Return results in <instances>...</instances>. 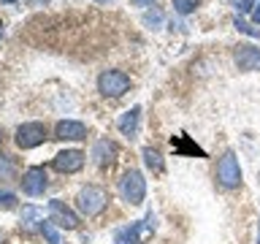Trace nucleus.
<instances>
[{
	"label": "nucleus",
	"instance_id": "f257e3e1",
	"mask_svg": "<svg viewBox=\"0 0 260 244\" xmlns=\"http://www.w3.org/2000/svg\"><path fill=\"white\" fill-rule=\"evenodd\" d=\"M119 195L122 201L130 203V206H138L146 198V179L138 168H127L119 179Z\"/></svg>",
	"mask_w": 260,
	"mask_h": 244
},
{
	"label": "nucleus",
	"instance_id": "f03ea898",
	"mask_svg": "<svg viewBox=\"0 0 260 244\" xmlns=\"http://www.w3.org/2000/svg\"><path fill=\"white\" fill-rule=\"evenodd\" d=\"M154 228H157V223H154V215L149 211L141 223H130L125 228H117L114 231V244H141L146 236L154 233Z\"/></svg>",
	"mask_w": 260,
	"mask_h": 244
},
{
	"label": "nucleus",
	"instance_id": "7ed1b4c3",
	"mask_svg": "<svg viewBox=\"0 0 260 244\" xmlns=\"http://www.w3.org/2000/svg\"><path fill=\"white\" fill-rule=\"evenodd\" d=\"M106 203H109V195H106V190H103V187H98V185L81 187L79 195H76V209H79L84 217L101 215V211L106 209Z\"/></svg>",
	"mask_w": 260,
	"mask_h": 244
},
{
	"label": "nucleus",
	"instance_id": "20e7f679",
	"mask_svg": "<svg viewBox=\"0 0 260 244\" xmlns=\"http://www.w3.org/2000/svg\"><path fill=\"white\" fill-rule=\"evenodd\" d=\"M217 182H219V187H225V190L241 187V166H239L236 152L228 149L222 158H219V163H217Z\"/></svg>",
	"mask_w": 260,
	"mask_h": 244
},
{
	"label": "nucleus",
	"instance_id": "39448f33",
	"mask_svg": "<svg viewBox=\"0 0 260 244\" xmlns=\"http://www.w3.org/2000/svg\"><path fill=\"white\" fill-rule=\"evenodd\" d=\"M98 89L106 98H122L130 89V76L125 71H103L98 76Z\"/></svg>",
	"mask_w": 260,
	"mask_h": 244
},
{
	"label": "nucleus",
	"instance_id": "423d86ee",
	"mask_svg": "<svg viewBox=\"0 0 260 244\" xmlns=\"http://www.w3.org/2000/svg\"><path fill=\"white\" fill-rule=\"evenodd\" d=\"M14 141L19 149H36V146H41L46 141V128L41 122H24V125L16 128Z\"/></svg>",
	"mask_w": 260,
	"mask_h": 244
},
{
	"label": "nucleus",
	"instance_id": "0eeeda50",
	"mask_svg": "<svg viewBox=\"0 0 260 244\" xmlns=\"http://www.w3.org/2000/svg\"><path fill=\"white\" fill-rule=\"evenodd\" d=\"M49 220H52L57 228H65V231H76L79 228V215L71 206H65L60 198L49 201Z\"/></svg>",
	"mask_w": 260,
	"mask_h": 244
},
{
	"label": "nucleus",
	"instance_id": "6e6552de",
	"mask_svg": "<svg viewBox=\"0 0 260 244\" xmlns=\"http://www.w3.org/2000/svg\"><path fill=\"white\" fill-rule=\"evenodd\" d=\"M22 193L24 195H44L46 187H49V179H46V171L41 166H32L22 174Z\"/></svg>",
	"mask_w": 260,
	"mask_h": 244
},
{
	"label": "nucleus",
	"instance_id": "1a4fd4ad",
	"mask_svg": "<svg viewBox=\"0 0 260 244\" xmlns=\"http://www.w3.org/2000/svg\"><path fill=\"white\" fill-rule=\"evenodd\" d=\"M84 158H87V155L81 149H65L60 155H54L52 166L60 171V174H76V171L84 168Z\"/></svg>",
	"mask_w": 260,
	"mask_h": 244
},
{
	"label": "nucleus",
	"instance_id": "9d476101",
	"mask_svg": "<svg viewBox=\"0 0 260 244\" xmlns=\"http://www.w3.org/2000/svg\"><path fill=\"white\" fill-rule=\"evenodd\" d=\"M54 138H60V141H81V138H87V125L79 119H62L54 128Z\"/></svg>",
	"mask_w": 260,
	"mask_h": 244
},
{
	"label": "nucleus",
	"instance_id": "9b49d317",
	"mask_svg": "<svg viewBox=\"0 0 260 244\" xmlns=\"http://www.w3.org/2000/svg\"><path fill=\"white\" fill-rule=\"evenodd\" d=\"M92 160H95V166H101V168H109L117 163V144L109 141V138H101L95 146H92Z\"/></svg>",
	"mask_w": 260,
	"mask_h": 244
},
{
	"label": "nucleus",
	"instance_id": "f8f14e48",
	"mask_svg": "<svg viewBox=\"0 0 260 244\" xmlns=\"http://www.w3.org/2000/svg\"><path fill=\"white\" fill-rule=\"evenodd\" d=\"M236 65L239 71H260V49L244 44L236 49Z\"/></svg>",
	"mask_w": 260,
	"mask_h": 244
},
{
	"label": "nucleus",
	"instance_id": "ddd939ff",
	"mask_svg": "<svg viewBox=\"0 0 260 244\" xmlns=\"http://www.w3.org/2000/svg\"><path fill=\"white\" fill-rule=\"evenodd\" d=\"M138 122H141V106H133L130 111H125L117 122L119 133L127 136V138H136L138 136Z\"/></svg>",
	"mask_w": 260,
	"mask_h": 244
},
{
	"label": "nucleus",
	"instance_id": "4468645a",
	"mask_svg": "<svg viewBox=\"0 0 260 244\" xmlns=\"http://www.w3.org/2000/svg\"><path fill=\"white\" fill-rule=\"evenodd\" d=\"M16 158H11V155H3L0 152V182H11V179L16 176Z\"/></svg>",
	"mask_w": 260,
	"mask_h": 244
},
{
	"label": "nucleus",
	"instance_id": "2eb2a0df",
	"mask_svg": "<svg viewBox=\"0 0 260 244\" xmlns=\"http://www.w3.org/2000/svg\"><path fill=\"white\" fill-rule=\"evenodd\" d=\"M38 231L44 233V239H46L49 244H62V236H60V231H57V225L52 223V220H41V223H38Z\"/></svg>",
	"mask_w": 260,
	"mask_h": 244
},
{
	"label": "nucleus",
	"instance_id": "dca6fc26",
	"mask_svg": "<svg viewBox=\"0 0 260 244\" xmlns=\"http://www.w3.org/2000/svg\"><path fill=\"white\" fill-rule=\"evenodd\" d=\"M144 163H146V168L154 171V174H162V158H160L157 149L146 146V149H144Z\"/></svg>",
	"mask_w": 260,
	"mask_h": 244
},
{
	"label": "nucleus",
	"instance_id": "f3484780",
	"mask_svg": "<svg viewBox=\"0 0 260 244\" xmlns=\"http://www.w3.org/2000/svg\"><path fill=\"white\" fill-rule=\"evenodd\" d=\"M198 6H201V0H174V11H176V14H182V16L192 14Z\"/></svg>",
	"mask_w": 260,
	"mask_h": 244
},
{
	"label": "nucleus",
	"instance_id": "a211bd4d",
	"mask_svg": "<svg viewBox=\"0 0 260 244\" xmlns=\"http://www.w3.org/2000/svg\"><path fill=\"white\" fill-rule=\"evenodd\" d=\"M41 220H44V215H41V211H38L36 206H24V209H22V223H24V225H30V223H41Z\"/></svg>",
	"mask_w": 260,
	"mask_h": 244
},
{
	"label": "nucleus",
	"instance_id": "6ab92c4d",
	"mask_svg": "<svg viewBox=\"0 0 260 244\" xmlns=\"http://www.w3.org/2000/svg\"><path fill=\"white\" fill-rule=\"evenodd\" d=\"M16 206V195L8 190H0V209H14Z\"/></svg>",
	"mask_w": 260,
	"mask_h": 244
},
{
	"label": "nucleus",
	"instance_id": "aec40b11",
	"mask_svg": "<svg viewBox=\"0 0 260 244\" xmlns=\"http://www.w3.org/2000/svg\"><path fill=\"white\" fill-rule=\"evenodd\" d=\"M233 24H236V30H241V33H247V36H255V38L260 36V30H255V27H249V24H247V22H244V19H236Z\"/></svg>",
	"mask_w": 260,
	"mask_h": 244
},
{
	"label": "nucleus",
	"instance_id": "412c9836",
	"mask_svg": "<svg viewBox=\"0 0 260 244\" xmlns=\"http://www.w3.org/2000/svg\"><path fill=\"white\" fill-rule=\"evenodd\" d=\"M252 8H255V0H241L239 11H252Z\"/></svg>",
	"mask_w": 260,
	"mask_h": 244
},
{
	"label": "nucleus",
	"instance_id": "4be33fe9",
	"mask_svg": "<svg viewBox=\"0 0 260 244\" xmlns=\"http://www.w3.org/2000/svg\"><path fill=\"white\" fill-rule=\"evenodd\" d=\"M252 19L260 24V3H255V8H252Z\"/></svg>",
	"mask_w": 260,
	"mask_h": 244
},
{
	"label": "nucleus",
	"instance_id": "5701e85b",
	"mask_svg": "<svg viewBox=\"0 0 260 244\" xmlns=\"http://www.w3.org/2000/svg\"><path fill=\"white\" fill-rule=\"evenodd\" d=\"M130 3H133V6H152L154 0H130Z\"/></svg>",
	"mask_w": 260,
	"mask_h": 244
},
{
	"label": "nucleus",
	"instance_id": "b1692460",
	"mask_svg": "<svg viewBox=\"0 0 260 244\" xmlns=\"http://www.w3.org/2000/svg\"><path fill=\"white\" fill-rule=\"evenodd\" d=\"M0 38H3V22H0Z\"/></svg>",
	"mask_w": 260,
	"mask_h": 244
},
{
	"label": "nucleus",
	"instance_id": "393cba45",
	"mask_svg": "<svg viewBox=\"0 0 260 244\" xmlns=\"http://www.w3.org/2000/svg\"><path fill=\"white\" fill-rule=\"evenodd\" d=\"M95 3H109V0H95Z\"/></svg>",
	"mask_w": 260,
	"mask_h": 244
},
{
	"label": "nucleus",
	"instance_id": "a878e982",
	"mask_svg": "<svg viewBox=\"0 0 260 244\" xmlns=\"http://www.w3.org/2000/svg\"><path fill=\"white\" fill-rule=\"evenodd\" d=\"M257 244H260V228H257Z\"/></svg>",
	"mask_w": 260,
	"mask_h": 244
},
{
	"label": "nucleus",
	"instance_id": "bb28decb",
	"mask_svg": "<svg viewBox=\"0 0 260 244\" xmlns=\"http://www.w3.org/2000/svg\"><path fill=\"white\" fill-rule=\"evenodd\" d=\"M3 3H14V0H3Z\"/></svg>",
	"mask_w": 260,
	"mask_h": 244
},
{
	"label": "nucleus",
	"instance_id": "cd10ccee",
	"mask_svg": "<svg viewBox=\"0 0 260 244\" xmlns=\"http://www.w3.org/2000/svg\"><path fill=\"white\" fill-rule=\"evenodd\" d=\"M0 144H3V133H0Z\"/></svg>",
	"mask_w": 260,
	"mask_h": 244
},
{
	"label": "nucleus",
	"instance_id": "c85d7f7f",
	"mask_svg": "<svg viewBox=\"0 0 260 244\" xmlns=\"http://www.w3.org/2000/svg\"><path fill=\"white\" fill-rule=\"evenodd\" d=\"M0 244H3V241H0Z\"/></svg>",
	"mask_w": 260,
	"mask_h": 244
}]
</instances>
